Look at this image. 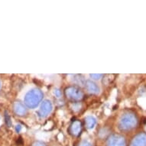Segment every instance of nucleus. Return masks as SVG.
I'll return each mask as SVG.
<instances>
[{
  "instance_id": "f3484780",
  "label": "nucleus",
  "mask_w": 146,
  "mask_h": 146,
  "mask_svg": "<svg viewBox=\"0 0 146 146\" xmlns=\"http://www.w3.org/2000/svg\"><path fill=\"white\" fill-rule=\"evenodd\" d=\"M0 86H1V84H0Z\"/></svg>"
},
{
  "instance_id": "9d476101",
  "label": "nucleus",
  "mask_w": 146,
  "mask_h": 146,
  "mask_svg": "<svg viewBox=\"0 0 146 146\" xmlns=\"http://www.w3.org/2000/svg\"><path fill=\"white\" fill-rule=\"evenodd\" d=\"M96 119L94 117V116H87V117L85 119V125H86V127L88 129H94V126L96 125Z\"/></svg>"
},
{
  "instance_id": "1a4fd4ad",
  "label": "nucleus",
  "mask_w": 146,
  "mask_h": 146,
  "mask_svg": "<svg viewBox=\"0 0 146 146\" xmlns=\"http://www.w3.org/2000/svg\"><path fill=\"white\" fill-rule=\"evenodd\" d=\"M86 89L88 90L89 92H90L91 94H96L100 92V89H99L98 86L95 83L90 81V80H87L86 81Z\"/></svg>"
},
{
  "instance_id": "20e7f679",
  "label": "nucleus",
  "mask_w": 146,
  "mask_h": 146,
  "mask_svg": "<svg viewBox=\"0 0 146 146\" xmlns=\"http://www.w3.org/2000/svg\"><path fill=\"white\" fill-rule=\"evenodd\" d=\"M107 146H125V140L122 135H113L108 139Z\"/></svg>"
},
{
  "instance_id": "f8f14e48",
  "label": "nucleus",
  "mask_w": 146,
  "mask_h": 146,
  "mask_svg": "<svg viewBox=\"0 0 146 146\" xmlns=\"http://www.w3.org/2000/svg\"><path fill=\"white\" fill-rule=\"evenodd\" d=\"M31 146H46V145L43 142H41V141H35V143L32 144Z\"/></svg>"
},
{
  "instance_id": "f257e3e1",
  "label": "nucleus",
  "mask_w": 146,
  "mask_h": 146,
  "mask_svg": "<svg viewBox=\"0 0 146 146\" xmlns=\"http://www.w3.org/2000/svg\"><path fill=\"white\" fill-rule=\"evenodd\" d=\"M43 99V93L38 89H33L29 91L25 96V104L29 108L37 107Z\"/></svg>"
},
{
  "instance_id": "423d86ee",
  "label": "nucleus",
  "mask_w": 146,
  "mask_h": 146,
  "mask_svg": "<svg viewBox=\"0 0 146 146\" xmlns=\"http://www.w3.org/2000/svg\"><path fill=\"white\" fill-rule=\"evenodd\" d=\"M131 146H146V134L140 133L137 135L131 142Z\"/></svg>"
},
{
  "instance_id": "6e6552de",
  "label": "nucleus",
  "mask_w": 146,
  "mask_h": 146,
  "mask_svg": "<svg viewBox=\"0 0 146 146\" xmlns=\"http://www.w3.org/2000/svg\"><path fill=\"white\" fill-rule=\"evenodd\" d=\"M81 132V122L80 121H75L70 126V132L73 135L77 136Z\"/></svg>"
},
{
  "instance_id": "9b49d317",
  "label": "nucleus",
  "mask_w": 146,
  "mask_h": 146,
  "mask_svg": "<svg viewBox=\"0 0 146 146\" xmlns=\"http://www.w3.org/2000/svg\"><path fill=\"white\" fill-rule=\"evenodd\" d=\"M103 76V74H90V77H92L94 80H99L100 79L101 77Z\"/></svg>"
},
{
  "instance_id": "dca6fc26",
  "label": "nucleus",
  "mask_w": 146,
  "mask_h": 146,
  "mask_svg": "<svg viewBox=\"0 0 146 146\" xmlns=\"http://www.w3.org/2000/svg\"><path fill=\"white\" fill-rule=\"evenodd\" d=\"M54 93H55L56 96H58V97H60V92L59 90H56L55 91H54Z\"/></svg>"
},
{
  "instance_id": "0eeeda50",
  "label": "nucleus",
  "mask_w": 146,
  "mask_h": 146,
  "mask_svg": "<svg viewBox=\"0 0 146 146\" xmlns=\"http://www.w3.org/2000/svg\"><path fill=\"white\" fill-rule=\"evenodd\" d=\"M13 110L14 112L19 115H24L26 113L27 110L25 105L21 102H15L13 105Z\"/></svg>"
},
{
  "instance_id": "f03ea898",
  "label": "nucleus",
  "mask_w": 146,
  "mask_h": 146,
  "mask_svg": "<svg viewBox=\"0 0 146 146\" xmlns=\"http://www.w3.org/2000/svg\"><path fill=\"white\" fill-rule=\"evenodd\" d=\"M137 124L136 117L132 113H126L121 117L119 120V129L121 130H130L133 129Z\"/></svg>"
},
{
  "instance_id": "39448f33",
  "label": "nucleus",
  "mask_w": 146,
  "mask_h": 146,
  "mask_svg": "<svg viewBox=\"0 0 146 146\" xmlns=\"http://www.w3.org/2000/svg\"><path fill=\"white\" fill-rule=\"evenodd\" d=\"M52 110V104L49 100H44L41 103V107L39 110L38 115L41 117H45Z\"/></svg>"
},
{
  "instance_id": "ddd939ff",
  "label": "nucleus",
  "mask_w": 146,
  "mask_h": 146,
  "mask_svg": "<svg viewBox=\"0 0 146 146\" xmlns=\"http://www.w3.org/2000/svg\"><path fill=\"white\" fill-rule=\"evenodd\" d=\"M5 120L7 121L8 125H10V124H11V122H10L9 116V115H8L7 113H5Z\"/></svg>"
},
{
  "instance_id": "4468645a",
  "label": "nucleus",
  "mask_w": 146,
  "mask_h": 146,
  "mask_svg": "<svg viewBox=\"0 0 146 146\" xmlns=\"http://www.w3.org/2000/svg\"><path fill=\"white\" fill-rule=\"evenodd\" d=\"M22 129V126H21V125H17L16 126H15V130H16L17 132H19Z\"/></svg>"
},
{
  "instance_id": "2eb2a0df",
  "label": "nucleus",
  "mask_w": 146,
  "mask_h": 146,
  "mask_svg": "<svg viewBox=\"0 0 146 146\" xmlns=\"http://www.w3.org/2000/svg\"><path fill=\"white\" fill-rule=\"evenodd\" d=\"M80 146H91V145L87 141H83Z\"/></svg>"
},
{
  "instance_id": "7ed1b4c3",
  "label": "nucleus",
  "mask_w": 146,
  "mask_h": 146,
  "mask_svg": "<svg viewBox=\"0 0 146 146\" xmlns=\"http://www.w3.org/2000/svg\"><path fill=\"white\" fill-rule=\"evenodd\" d=\"M65 94L68 98L73 100H80L84 96L82 90L77 86H70L66 89Z\"/></svg>"
}]
</instances>
